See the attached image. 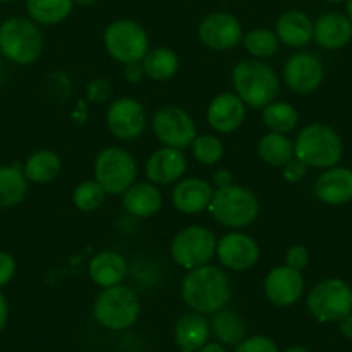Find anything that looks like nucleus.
<instances>
[{
	"mask_svg": "<svg viewBox=\"0 0 352 352\" xmlns=\"http://www.w3.org/2000/svg\"><path fill=\"white\" fill-rule=\"evenodd\" d=\"M232 296V287L226 273L216 266H201L190 270L182 283V297L192 311L214 314L223 309Z\"/></svg>",
	"mask_w": 352,
	"mask_h": 352,
	"instance_id": "nucleus-1",
	"label": "nucleus"
},
{
	"mask_svg": "<svg viewBox=\"0 0 352 352\" xmlns=\"http://www.w3.org/2000/svg\"><path fill=\"white\" fill-rule=\"evenodd\" d=\"M232 83L240 100L254 109H264L280 92V80L273 67L261 60H242L232 73Z\"/></svg>",
	"mask_w": 352,
	"mask_h": 352,
	"instance_id": "nucleus-2",
	"label": "nucleus"
},
{
	"mask_svg": "<svg viewBox=\"0 0 352 352\" xmlns=\"http://www.w3.org/2000/svg\"><path fill=\"white\" fill-rule=\"evenodd\" d=\"M344 145L333 128L314 123L304 128L294 144V154L306 166L313 168H333L342 159Z\"/></svg>",
	"mask_w": 352,
	"mask_h": 352,
	"instance_id": "nucleus-3",
	"label": "nucleus"
},
{
	"mask_svg": "<svg viewBox=\"0 0 352 352\" xmlns=\"http://www.w3.org/2000/svg\"><path fill=\"white\" fill-rule=\"evenodd\" d=\"M42 49V32L32 19L11 18L0 25V52L12 63H35Z\"/></svg>",
	"mask_w": 352,
	"mask_h": 352,
	"instance_id": "nucleus-4",
	"label": "nucleus"
},
{
	"mask_svg": "<svg viewBox=\"0 0 352 352\" xmlns=\"http://www.w3.org/2000/svg\"><path fill=\"white\" fill-rule=\"evenodd\" d=\"M212 218L228 228L249 226L259 214V201L247 188L239 185L218 188L209 204Z\"/></svg>",
	"mask_w": 352,
	"mask_h": 352,
	"instance_id": "nucleus-5",
	"label": "nucleus"
},
{
	"mask_svg": "<svg viewBox=\"0 0 352 352\" xmlns=\"http://www.w3.org/2000/svg\"><path fill=\"white\" fill-rule=\"evenodd\" d=\"M140 314L138 297L130 287H107L99 294L94 306V316L104 328L120 331L130 328Z\"/></svg>",
	"mask_w": 352,
	"mask_h": 352,
	"instance_id": "nucleus-6",
	"label": "nucleus"
},
{
	"mask_svg": "<svg viewBox=\"0 0 352 352\" xmlns=\"http://www.w3.org/2000/svg\"><path fill=\"white\" fill-rule=\"evenodd\" d=\"M307 311L320 323L342 320L352 313V289L340 278L323 280L307 296Z\"/></svg>",
	"mask_w": 352,
	"mask_h": 352,
	"instance_id": "nucleus-7",
	"label": "nucleus"
},
{
	"mask_svg": "<svg viewBox=\"0 0 352 352\" xmlns=\"http://www.w3.org/2000/svg\"><path fill=\"white\" fill-rule=\"evenodd\" d=\"M137 178L133 155L121 147H107L96 159V180L106 194H124Z\"/></svg>",
	"mask_w": 352,
	"mask_h": 352,
	"instance_id": "nucleus-8",
	"label": "nucleus"
},
{
	"mask_svg": "<svg viewBox=\"0 0 352 352\" xmlns=\"http://www.w3.org/2000/svg\"><path fill=\"white\" fill-rule=\"evenodd\" d=\"M214 233L204 226H188L176 233L171 243V256L176 264L185 270H195L204 266L216 254Z\"/></svg>",
	"mask_w": 352,
	"mask_h": 352,
	"instance_id": "nucleus-9",
	"label": "nucleus"
},
{
	"mask_svg": "<svg viewBox=\"0 0 352 352\" xmlns=\"http://www.w3.org/2000/svg\"><path fill=\"white\" fill-rule=\"evenodd\" d=\"M104 43L111 56L123 64L140 63L148 52V36L138 23L118 19L107 26Z\"/></svg>",
	"mask_w": 352,
	"mask_h": 352,
	"instance_id": "nucleus-10",
	"label": "nucleus"
},
{
	"mask_svg": "<svg viewBox=\"0 0 352 352\" xmlns=\"http://www.w3.org/2000/svg\"><path fill=\"white\" fill-rule=\"evenodd\" d=\"M152 130L159 142L171 148H185L195 140L197 130L190 114L185 113L182 107H162L154 114Z\"/></svg>",
	"mask_w": 352,
	"mask_h": 352,
	"instance_id": "nucleus-11",
	"label": "nucleus"
},
{
	"mask_svg": "<svg viewBox=\"0 0 352 352\" xmlns=\"http://www.w3.org/2000/svg\"><path fill=\"white\" fill-rule=\"evenodd\" d=\"M199 38L214 50H228L243 40L242 25L228 12H212L199 25Z\"/></svg>",
	"mask_w": 352,
	"mask_h": 352,
	"instance_id": "nucleus-12",
	"label": "nucleus"
},
{
	"mask_svg": "<svg viewBox=\"0 0 352 352\" xmlns=\"http://www.w3.org/2000/svg\"><path fill=\"white\" fill-rule=\"evenodd\" d=\"M147 116L140 102L133 99H118L107 111V126L121 140L138 138L145 130Z\"/></svg>",
	"mask_w": 352,
	"mask_h": 352,
	"instance_id": "nucleus-13",
	"label": "nucleus"
},
{
	"mask_svg": "<svg viewBox=\"0 0 352 352\" xmlns=\"http://www.w3.org/2000/svg\"><path fill=\"white\" fill-rule=\"evenodd\" d=\"M324 69L321 60L314 54L299 52L290 57L283 69L287 87L297 94H311L321 85Z\"/></svg>",
	"mask_w": 352,
	"mask_h": 352,
	"instance_id": "nucleus-14",
	"label": "nucleus"
},
{
	"mask_svg": "<svg viewBox=\"0 0 352 352\" xmlns=\"http://www.w3.org/2000/svg\"><path fill=\"white\" fill-rule=\"evenodd\" d=\"M216 254L223 266L233 272H243L257 263L259 245L243 233H228L218 242Z\"/></svg>",
	"mask_w": 352,
	"mask_h": 352,
	"instance_id": "nucleus-15",
	"label": "nucleus"
},
{
	"mask_svg": "<svg viewBox=\"0 0 352 352\" xmlns=\"http://www.w3.org/2000/svg\"><path fill=\"white\" fill-rule=\"evenodd\" d=\"M304 292L302 273L289 266L272 270L264 280V294L275 306H292Z\"/></svg>",
	"mask_w": 352,
	"mask_h": 352,
	"instance_id": "nucleus-16",
	"label": "nucleus"
},
{
	"mask_svg": "<svg viewBox=\"0 0 352 352\" xmlns=\"http://www.w3.org/2000/svg\"><path fill=\"white\" fill-rule=\"evenodd\" d=\"M314 194L324 204H347L352 201V169L328 168L314 184Z\"/></svg>",
	"mask_w": 352,
	"mask_h": 352,
	"instance_id": "nucleus-17",
	"label": "nucleus"
},
{
	"mask_svg": "<svg viewBox=\"0 0 352 352\" xmlns=\"http://www.w3.org/2000/svg\"><path fill=\"white\" fill-rule=\"evenodd\" d=\"M187 169V159L180 148L166 147L154 152L145 164V175L152 184L169 185L176 182Z\"/></svg>",
	"mask_w": 352,
	"mask_h": 352,
	"instance_id": "nucleus-18",
	"label": "nucleus"
},
{
	"mask_svg": "<svg viewBox=\"0 0 352 352\" xmlns=\"http://www.w3.org/2000/svg\"><path fill=\"white\" fill-rule=\"evenodd\" d=\"M245 118V104L235 94H221L209 104L208 121L218 133H232Z\"/></svg>",
	"mask_w": 352,
	"mask_h": 352,
	"instance_id": "nucleus-19",
	"label": "nucleus"
},
{
	"mask_svg": "<svg viewBox=\"0 0 352 352\" xmlns=\"http://www.w3.org/2000/svg\"><path fill=\"white\" fill-rule=\"evenodd\" d=\"M314 40L327 50H337L347 45L352 38L351 19L340 12H328L314 23Z\"/></svg>",
	"mask_w": 352,
	"mask_h": 352,
	"instance_id": "nucleus-20",
	"label": "nucleus"
},
{
	"mask_svg": "<svg viewBox=\"0 0 352 352\" xmlns=\"http://www.w3.org/2000/svg\"><path fill=\"white\" fill-rule=\"evenodd\" d=\"M214 190L208 182L201 178H187L180 182L173 190V204L185 214H197L209 208Z\"/></svg>",
	"mask_w": 352,
	"mask_h": 352,
	"instance_id": "nucleus-21",
	"label": "nucleus"
},
{
	"mask_svg": "<svg viewBox=\"0 0 352 352\" xmlns=\"http://www.w3.org/2000/svg\"><path fill=\"white\" fill-rule=\"evenodd\" d=\"M211 335V327L201 313L184 314L175 324V340L182 352H197L204 347Z\"/></svg>",
	"mask_w": 352,
	"mask_h": 352,
	"instance_id": "nucleus-22",
	"label": "nucleus"
},
{
	"mask_svg": "<svg viewBox=\"0 0 352 352\" xmlns=\"http://www.w3.org/2000/svg\"><path fill=\"white\" fill-rule=\"evenodd\" d=\"M128 266L123 256L113 250H104V252L97 254L88 266V275L94 280V283L104 287H114L120 285L121 280L126 276Z\"/></svg>",
	"mask_w": 352,
	"mask_h": 352,
	"instance_id": "nucleus-23",
	"label": "nucleus"
},
{
	"mask_svg": "<svg viewBox=\"0 0 352 352\" xmlns=\"http://www.w3.org/2000/svg\"><path fill=\"white\" fill-rule=\"evenodd\" d=\"M276 36L289 47H304L314 36V23L300 11H287L276 21Z\"/></svg>",
	"mask_w": 352,
	"mask_h": 352,
	"instance_id": "nucleus-24",
	"label": "nucleus"
},
{
	"mask_svg": "<svg viewBox=\"0 0 352 352\" xmlns=\"http://www.w3.org/2000/svg\"><path fill=\"white\" fill-rule=\"evenodd\" d=\"M162 197L157 187L152 184L131 185L123 195V206L131 216L148 218L161 209Z\"/></svg>",
	"mask_w": 352,
	"mask_h": 352,
	"instance_id": "nucleus-25",
	"label": "nucleus"
},
{
	"mask_svg": "<svg viewBox=\"0 0 352 352\" xmlns=\"http://www.w3.org/2000/svg\"><path fill=\"white\" fill-rule=\"evenodd\" d=\"M28 184L21 164L0 166V209L18 206L25 199Z\"/></svg>",
	"mask_w": 352,
	"mask_h": 352,
	"instance_id": "nucleus-26",
	"label": "nucleus"
},
{
	"mask_svg": "<svg viewBox=\"0 0 352 352\" xmlns=\"http://www.w3.org/2000/svg\"><path fill=\"white\" fill-rule=\"evenodd\" d=\"M212 335L223 345H239L245 338V323L239 313L232 309H219L212 316L211 323Z\"/></svg>",
	"mask_w": 352,
	"mask_h": 352,
	"instance_id": "nucleus-27",
	"label": "nucleus"
},
{
	"mask_svg": "<svg viewBox=\"0 0 352 352\" xmlns=\"http://www.w3.org/2000/svg\"><path fill=\"white\" fill-rule=\"evenodd\" d=\"M73 0H26V11L38 25H57L73 11Z\"/></svg>",
	"mask_w": 352,
	"mask_h": 352,
	"instance_id": "nucleus-28",
	"label": "nucleus"
},
{
	"mask_svg": "<svg viewBox=\"0 0 352 352\" xmlns=\"http://www.w3.org/2000/svg\"><path fill=\"white\" fill-rule=\"evenodd\" d=\"M142 60H144L142 63L144 73L154 81H166L173 78L178 71V64H180L176 52H173L171 49H166V47L148 50Z\"/></svg>",
	"mask_w": 352,
	"mask_h": 352,
	"instance_id": "nucleus-29",
	"label": "nucleus"
},
{
	"mask_svg": "<svg viewBox=\"0 0 352 352\" xmlns=\"http://www.w3.org/2000/svg\"><path fill=\"white\" fill-rule=\"evenodd\" d=\"M60 171V159L52 151H38L33 155H30L28 161L25 162L26 180L33 184H49L59 175Z\"/></svg>",
	"mask_w": 352,
	"mask_h": 352,
	"instance_id": "nucleus-30",
	"label": "nucleus"
},
{
	"mask_svg": "<svg viewBox=\"0 0 352 352\" xmlns=\"http://www.w3.org/2000/svg\"><path fill=\"white\" fill-rule=\"evenodd\" d=\"M259 157L266 164L275 166V168H283L290 159H294V145L285 135L282 133H268L264 135L257 145Z\"/></svg>",
	"mask_w": 352,
	"mask_h": 352,
	"instance_id": "nucleus-31",
	"label": "nucleus"
},
{
	"mask_svg": "<svg viewBox=\"0 0 352 352\" xmlns=\"http://www.w3.org/2000/svg\"><path fill=\"white\" fill-rule=\"evenodd\" d=\"M263 121L273 133L285 135L297 126L299 114L290 104L272 102L270 106L264 107Z\"/></svg>",
	"mask_w": 352,
	"mask_h": 352,
	"instance_id": "nucleus-32",
	"label": "nucleus"
},
{
	"mask_svg": "<svg viewBox=\"0 0 352 352\" xmlns=\"http://www.w3.org/2000/svg\"><path fill=\"white\" fill-rule=\"evenodd\" d=\"M243 45H245L247 52L252 54L257 59H266V57L275 56L278 50V36L273 33L272 30L257 28L247 33L243 36Z\"/></svg>",
	"mask_w": 352,
	"mask_h": 352,
	"instance_id": "nucleus-33",
	"label": "nucleus"
},
{
	"mask_svg": "<svg viewBox=\"0 0 352 352\" xmlns=\"http://www.w3.org/2000/svg\"><path fill=\"white\" fill-rule=\"evenodd\" d=\"M104 199H106V190L97 184V180L83 182L78 185L73 194L74 206L87 212L99 209L104 204Z\"/></svg>",
	"mask_w": 352,
	"mask_h": 352,
	"instance_id": "nucleus-34",
	"label": "nucleus"
},
{
	"mask_svg": "<svg viewBox=\"0 0 352 352\" xmlns=\"http://www.w3.org/2000/svg\"><path fill=\"white\" fill-rule=\"evenodd\" d=\"M192 151H194L195 159L206 166L216 164L223 157V144L218 140V137H212V135L195 137V140L192 142Z\"/></svg>",
	"mask_w": 352,
	"mask_h": 352,
	"instance_id": "nucleus-35",
	"label": "nucleus"
},
{
	"mask_svg": "<svg viewBox=\"0 0 352 352\" xmlns=\"http://www.w3.org/2000/svg\"><path fill=\"white\" fill-rule=\"evenodd\" d=\"M235 352H280V349L272 338L264 335H254V337L243 338L235 347Z\"/></svg>",
	"mask_w": 352,
	"mask_h": 352,
	"instance_id": "nucleus-36",
	"label": "nucleus"
},
{
	"mask_svg": "<svg viewBox=\"0 0 352 352\" xmlns=\"http://www.w3.org/2000/svg\"><path fill=\"white\" fill-rule=\"evenodd\" d=\"M307 261H309V252H307L306 247H304V245H294L292 249L287 252L285 266H289V268L300 272V270L306 268V266H307Z\"/></svg>",
	"mask_w": 352,
	"mask_h": 352,
	"instance_id": "nucleus-37",
	"label": "nucleus"
},
{
	"mask_svg": "<svg viewBox=\"0 0 352 352\" xmlns=\"http://www.w3.org/2000/svg\"><path fill=\"white\" fill-rule=\"evenodd\" d=\"M307 166L304 164L300 159H297L294 155V159H290L285 166H283V178L290 184H296V182H300L306 176Z\"/></svg>",
	"mask_w": 352,
	"mask_h": 352,
	"instance_id": "nucleus-38",
	"label": "nucleus"
},
{
	"mask_svg": "<svg viewBox=\"0 0 352 352\" xmlns=\"http://www.w3.org/2000/svg\"><path fill=\"white\" fill-rule=\"evenodd\" d=\"M16 272V261L11 254L0 252V287L8 285Z\"/></svg>",
	"mask_w": 352,
	"mask_h": 352,
	"instance_id": "nucleus-39",
	"label": "nucleus"
},
{
	"mask_svg": "<svg viewBox=\"0 0 352 352\" xmlns=\"http://www.w3.org/2000/svg\"><path fill=\"white\" fill-rule=\"evenodd\" d=\"M107 96H109V83H106L102 78L94 80L92 83L88 85V97H90V100L102 102Z\"/></svg>",
	"mask_w": 352,
	"mask_h": 352,
	"instance_id": "nucleus-40",
	"label": "nucleus"
},
{
	"mask_svg": "<svg viewBox=\"0 0 352 352\" xmlns=\"http://www.w3.org/2000/svg\"><path fill=\"white\" fill-rule=\"evenodd\" d=\"M144 74H145L144 67H142V64L138 63H130L126 64V67H124V76H126V80L130 81V83H138Z\"/></svg>",
	"mask_w": 352,
	"mask_h": 352,
	"instance_id": "nucleus-41",
	"label": "nucleus"
},
{
	"mask_svg": "<svg viewBox=\"0 0 352 352\" xmlns=\"http://www.w3.org/2000/svg\"><path fill=\"white\" fill-rule=\"evenodd\" d=\"M338 330L347 340H352V313L338 320Z\"/></svg>",
	"mask_w": 352,
	"mask_h": 352,
	"instance_id": "nucleus-42",
	"label": "nucleus"
},
{
	"mask_svg": "<svg viewBox=\"0 0 352 352\" xmlns=\"http://www.w3.org/2000/svg\"><path fill=\"white\" fill-rule=\"evenodd\" d=\"M8 318H9V304L8 299L2 292H0V331L4 330L6 324H8Z\"/></svg>",
	"mask_w": 352,
	"mask_h": 352,
	"instance_id": "nucleus-43",
	"label": "nucleus"
},
{
	"mask_svg": "<svg viewBox=\"0 0 352 352\" xmlns=\"http://www.w3.org/2000/svg\"><path fill=\"white\" fill-rule=\"evenodd\" d=\"M214 184L218 185V188L232 185V175H230V171H226V169H218V171L214 173Z\"/></svg>",
	"mask_w": 352,
	"mask_h": 352,
	"instance_id": "nucleus-44",
	"label": "nucleus"
},
{
	"mask_svg": "<svg viewBox=\"0 0 352 352\" xmlns=\"http://www.w3.org/2000/svg\"><path fill=\"white\" fill-rule=\"evenodd\" d=\"M197 352H226V349L223 347V344H218V342H212V344H206L204 347L199 349Z\"/></svg>",
	"mask_w": 352,
	"mask_h": 352,
	"instance_id": "nucleus-45",
	"label": "nucleus"
},
{
	"mask_svg": "<svg viewBox=\"0 0 352 352\" xmlns=\"http://www.w3.org/2000/svg\"><path fill=\"white\" fill-rule=\"evenodd\" d=\"M285 352H311L307 347H302V345H294V347L287 349Z\"/></svg>",
	"mask_w": 352,
	"mask_h": 352,
	"instance_id": "nucleus-46",
	"label": "nucleus"
},
{
	"mask_svg": "<svg viewBox=\"0 0 352 352\" xmlns=\"http://www.w3.org/2000/svg\"><path fill=\"white\" fill-rule=\"evenodd\" d=\"M73 2H76V4H80V6H92V4H96L97 0H73Z\"/></svg>",
	"mask_w": 352,
	"mask_h": 352,
	"instance_id": "nucleus-47",
	"label": "nucleus"
},
{
	"mask_svg": "<svg viewBox=\"0 0 352 352\" xmlns=\"http://www.w3.org/2000/svg\"><path fill=\"white\" fill-rule=\"evenodd\" d=\"M347 18L352 23V0H347Z\"/></svg>",
	"mask_w": 352,
	"mask_h": 352,
	"instance_id": "nucleus-48",
	"label": "nucleus"
},
{
	"mask_svg": "<svg viewBox=\"0 0 352 352\" xmlns=\"http://www.w3.org/2000/svg\"><path fill=\"white\" fill-rule=\"evenodd\" d=\"M327 2H331V4H338V2H344V0H327Z\"/></svg>",
	"mask_w": 352,
	"mask_h": 352,
	"instance_id": "nucleus-49",
	"label": "nucleus"
},
{
	"mask_svg": "<svg viewBox=\"0 0 352 352\" xmlns=\"http://www.w3.org/2000/svg\"><path fill=\"white\" fill-rule=\"evenodd\" d=\"M0 2H12V0H0Z\"/></svg>",
	"mask_w": 352,
	"mask_h": 352,
	"instance_id": "nucleus-50",
	"label": "nucleus"
}]
</instances>
